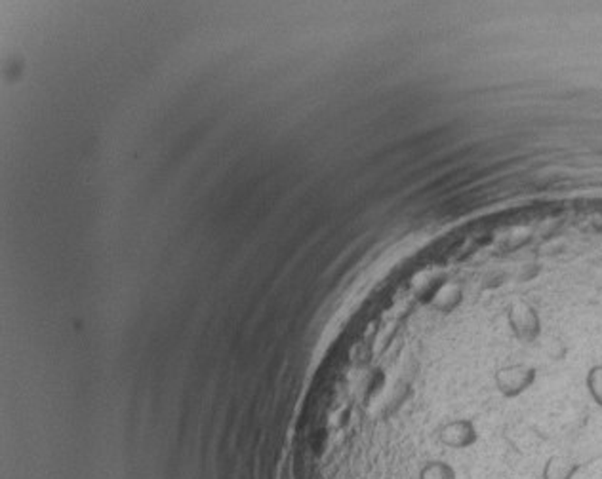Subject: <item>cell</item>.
<instances>
[{
  "label": "cell",
  "mask_w": 602,
  "mask_h": 479,
  "mask_svg": "<svg viewBox=\"0 0 602 479\" xmlns=\"http://www.w3.org/2000/svg\"><path fill=\"white\" fill-rule=\"evenodd\" d=\"M439 439L444 447L461 451V449L473 447L477 444L479 434L471 420L461 418V420H454V423H448L446 426H442Z\"/></svg>",
  "instance_id": "6da1fadb"
},
{
  "label": "cell",
  "mask_w": 602,
  "mask_h": 479,
  "mask_svg": "<svg viewBox=\"0 0 602 479\" xmlns=\"http://www.w3.org/2000/svg\"><path fill=\"white\" fill-rule=\"evenodd\" d=\"M581 463L578 458L570 456V455H551L548 458V463L543 465L541 468V479H574L579 470H581Z\"/></svg>",
  "instance_id": "7a4b0ae2"
},
{
  "label": "cell",
  "mask_w": 602,
  "mask_h": 479,
  "mask_svg": "<svg viewBox=\"0 0 602 479\" xmlns=\"http://www.w3.org/2000/svg\"><path fill=\"white\" fill-rule=\"evenodd\" d=\"M532 382V371L524 368H510L498 375V387L505 396H517Z\"/></svg>",
  "instance_id": "3957f363"
},
{
  "label": "cell",
  "mask_w": 602,
  "mask_h": 479,
  "mask_svg": "<svg viewBox=\"0 0 602 479\" xmlns=\"http://www.w3.org/2000/svg\"><path fill=\"white\" fill-rule=\"evenodd\" d=\"M418 479H458V470L446 461H429L420 468Z\"/></svg>",
  "instance_id": "277c9868"
},
{
  "label": "cell",
  "mask_w": 602,
  "mask_h": 479,
  "mask_svg": "<svg viewBox=\"0 0 602 479\" xmlns=\"http://www.w3.org/2000/svg\"><path fill=\"white\" fill-rule=\"evenodd\" d=\"M511 323H513V330L517 331L519 337H530L538 330V323H536V318H534L532 311H520V309L513 311Z\"/></svg>",
  "instance_id": "5b68a950"
},
{
  "label": "cell",
  "mask_w": 602,
  "mask_h": 479,
  "mask_svg": "<svg viewBox=\"0 0 602 479\" xmlns=\"http://www.w3.org/2000/svg\"><path fill=\"white\" fill-rule=\"evenodd\" d=\"M589 390L593 398L597 399V404L602 406V368H595L589 375Z\"/></svg>",
  "instance_id": "8992f818"
}]
</instances>
